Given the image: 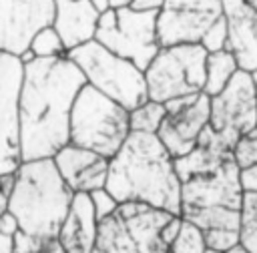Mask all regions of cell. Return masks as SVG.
<instances>
[{"label": "cell", "instance_id": "cell-1", "mask_svg": "<svg viewBox=\"0 0 257 253\" xmlns=\"http://www.w3.org/2000/svg\"><path fill=\"white\" fill-rule=\"evenodd\" d=\"M86 84L80 68L64 54L22 64L18 90L20 159H52L68 145L70 110Z\"/></svg>", "mask_w": 257, "mask_h": 253}, {"label": "cell", "instance_id": "cell-2", "mask_svg": "<svg viewBox=\"0 0 257 253\" xmlns=\"http://www.w3.org/2000/svg\"><path fill=\"white\" fill-rule=\"evenodd\" d=\"M104 189L120 203H145L179 217L181 183L173 157L157 135L128 133L118 153L108 159Z\"/></svg>", "mask_w": 257, "mask_h": 253}, {"label": "cell", "instance_id": "cell-3", "mask_svg": "<svg viewBox=\"0 0 257 253\" xmlns=\"http://www.w3.org/2000/svg\"><path fill=\"white\" fill-rule=\"evenodd\" d=\"M72 195L52 159L22 161L14 171L8 213L16 217L22 233L56 239Z\"/></svg>", "mask_w": 257, "mask_h": 253}, {"label": "cell", "instance_id": "cell-4", "mask_svg": "<svg viewBox=\"0 0 257 253\" xmlns=\"http://www.w3.org/2000/svg\"><path fill=\"white\" fill-rule=\"evenodd\" d=\"M181 183L183 221L193 223L203 233L207 231H237L241 219L243 185L241 171L233 157L217 167L193 173Z\"/></svg>", "mask_w": 257, "mask_h": 253}, {"label": "cell", "instance_id": "cell-5", "mask_svg": "<svg viewBox=\"0 0 257 253\" xmlns=\"http://www.w3.org/2000/svg\"><path fill=\"white\" fill-rule=\"evenodd\" d=\"M131 133L128 110L84 84L70 110L68 143L112 159Z\"/></svg>", "mask_w": 257, "mask_h": 253}, {"label": "cell", "instance_id": "cell-6", "mask_svg": "<svg viewBox=\"0 0 257 253\" xmlns=\"http://www.w3.org/2000/svg\"><path fill=\"white\" fill-rule=\"evenodd\" d=\"M66 56L80 68L88 86L118 102L128 112L149 100L145 72L131 60L108 52L96 40L68 50Z\"/></svg>", "mask_w": 257, "mask_h": 253}, {"label": "cell", "instance_id": "cell-7", "mask_svg": "<svg viewBox=\"0 0 257 253\" xmlns=\"http://www.w3.org/2000/svg\"><path fill=\"white\" fill-rule=\"evenodd\" d=\"M207 50L201 44L159 48L145 70L149 100L167 102L179 96L201 94L205 88Z\"/></svg>", "mask_w": 257, "mask_h": 253}, {"label": "cell", "instance_id": "cell-8", "mask_svg": "<svg viewBox=\"0 0 257 253\" xmlns=\"http://www.w3.org/2000/svg\"><path fill=\"white\" fill-rule=\"evenodd\" d=\"M157 14L159 12H139L131 6L108 8L98 18L94 40L145 72L159 52Z\"/></svg>", "mask_w": 257, "mask_h": 253}, {"label": "cell", "instance_id": "cell-9", "mask_svg": "<svg viewBox=\"0 0 257 253\" xmlns=\"http://www.w3.org/2000/svg\"><path fill=\"white\" fill-rule=\"evenodd\" d=\"M209 126L231 147L257 129V96L249 72L237 70L221 92L209 96Z\"/></svg>", "mask_w": 257, "mask_h": 253}, {"label": "cell", "instance_id": "cell-10", "mask_svg": "<svg viewBox=\"0 0 257 253\" xmlns=\"http://www.w3.org/2000/svg\"><path fill=\"white\" fill-rule=\"evenodd\" d=\"M221 16V0H165L157 14L159 48L175 44H199L207 28Z\"/></svg>", "mask_w": 257, "mask_h": 253}, {"label": "cell", "instance_id": "cell-11", "mask_svg": "<svg viewBox=\"0 0 257 253\" xmlns=\"http://www.w3.org/2000/svg\"><path fill=\"white\" fill-rule=\"evenodd\" d=\"M165 104V118L157 131V139L163 143L173 159L189 155L201 131L209 124V96L205 92L171 98Z\"/></svg>", "mask_w": 257, "mask_h": 253}, {"label": "cell", "instance_id": "cell-12", "mask_svg": "<svg viewBox=\"0 0 257 253\" xmlns=\"http://www.w3.org/2000/svg\"><path fill=\"white\" fill-rule=\"evenodd\" d=\"M54 22V0H0V52L20 58Z\"/></svg>", "mask_w": 257, "mask_h": 253}, {"label": "cell", "instance_id": "cell-13", "mask_svg": "<svg viewBox=\"0 0 257 253\" xmlns=\"http://www.w3.org/2000/svg\"><path fill=\"white\" fill-rule=\"evenodd\" d=\"M20 80V58L0 52V175H12L22 163L18 141Z\"/></svg>", "mask_w": 257, "mask_h": 253}, {"label": "cell", "instance_id": "cell-14", "mask_svg": "<svg viewBox=\"0 0 257 253\" xmlns=\"http://www.w3.org/2000/svg\"><path fill=\"white\" fill-rule=\"evenodd\" d=\"M227 22L225 50L233 54L237 68L253 74L257 70V10L245 0H221Z\"/></svg>", "mask_w": 257, "mask_h": 253}, {"label": "cell", "instance_id": "cell-15", "mask_svg": "<svg viewBox=\"0 0 257 253\" xmlns=\"http://www.w3.org/2000/svg\"><path fill=\"white\" fill-rule=\"evenodd\" d=\"M52 161L72 193H92L96 189H104L108 159L68 143L52 157Z\"/></svg>", "mask_w": 257, "mask_h": 253}, {"label": "cell", "instance_id": "cell-16", "mask_svg": "<svg viewBox=\"0 0 257 253\" xmlns=\"http://www.w3.org/2000/svg\"><path fill=\"white\" fill-rule=\"evenodd\" d=\"M116 215L120 217L139 253H169V245L163 241L161 231L171 217L177 215L145 203H120L116 207Z\"/></svg>", "mask_w": 257, "mask_h": 253}, {"label": "cell", "instance_id": "cell-17", "mask_svg": "<svg viewBox=\"0 0 257 253\" xmlns=\"http://www.w3.org/2000/svg\"><path fill=\"white\" fill-rule=\"evenodd\" d=\"M100 14L90 0H54L52 28L60 36L66 52L94 40Z\"/></svg>", "mask_w": 257, "mask_h": 253}, {"label": "cell", "instance_id": "cell-18", "mask_svg": "<svg viewBox=\"0 0 257 253\" xmlns=\"http://www.w3.org/2000/svg\"><path fill=\"white\" fill-rule=\"evenodd\" d=\"M98 221L88 193H74L70 209L58 229L56 241L64 253H92L96 243Z\"/></svg>", "mask_w": 257, "mask_h": 253}, {"label": "cell", "instance_id": "cell-19", "mask_svg": "<svg viewBox=\"0 0 257 253\" xmlns=\"http://www.w3.org/2000/svg\"><path fill=\"white\" fill-rule=\"evenodd\" d=\"M237 62L233 58V54H229L227 50H219V52H211L207 54V62H205V88L203 92L207 96H215L217 92H221L227 82L233 78V74L237 72Z\"/></svg>", "mask_w": 257, "mask_h": 253}, {"label": "cell", "instance_id": "cell-20", "mask_svg": "<svg viewBox=\"0 0 257 253\" xmlns=\"http://www.w3.org/2000/svg\"><path fill=\"white\" fill-rule=\"evenodd\" d=\"M239 243L249 251L257 253V193L245 191L239 219Z\"/></svg>", "mask_w": 257, "mask_h": 253}, {"label": "cell", "instance_id": "cell-21", "mask_svg": "<svg viewBox=\"0 0 257 253\" xmlns=\"http://www.w3.org/2000/svg\"><path fill=\"white\" fill-rule=\"evenodd\" d=\"M167 110L163 102L147 100L135 110L128 112V126L131 133H147V135H157Z\"/></svg>", "mask_w": 257, "mask_h": 253}, {"label": "cell", "instance_id": "cell-22", "mask_svg": "<svg viewBox=\"0 0 257 253\" xmlns=\"http://www.w3.org/2000/svg\"><path fill=\"white\" fill-rule=\"evenodd\" d=\"M205 237L199 227L181 219V227L173 243L169 245V253H205Z\"/></svg>", "mask_w": 257, "mask_h": 253}, {"label": "cell", "instance_id": "cell-23", "mask_svg": "<svg viewBox=\"0 0 257 253\" xmlns=\"http://www.w3.org/2000/svg\"><path fill=\"white\" fill-rule=\"evenodd\" d=\"M30 52L34 54V58H54V56H64L66 48L60 40V36L56 34V30L52 26L42 28L30 42Z\"/></svg>", "mask_w": 257, "mask_h": 253}, {"label": "cell", "instance_id": "cell-24", "mask_svg": "<svg viewBox=\"0 0 257 253\" xmlns=\"http://www.w3.org/2000/svg\"><path fill=\"white\" fill-rule=\"evenodd\" d=\"M14 253H64L56 239L34 237L18 231L14 235Z\"/></svg>", "mask_w": 257, "mask_h": 253}, {"label": "cell", "instance_id": "cell-25", "mask_svg": "<svg viewBox=\"0 0 257 253\" xmlns=\"http://www.w3.org/2000/svg\"><path fill=\"white\" fill-rule=\"evenodd\" d=\"M233 161L239 171H247L257 165V129L237 139L233 145Z\"/></svg>", "mask_w": 257, "mask_h": 253}, {"label": "cell", "instance_id": "cell-26", "mask_svg": "<svg viewBox=\"0 0 257 253\" xmlns=\"http://www.w3.org/2000/svg\"><path fill=\"white\" fill-rule=\"evenodd\" d=\"M225 42H227V22L225 18H217L209 28L207 32L201 36L199 44L207 50V54L211 52H219V50H225Z\"/></svg>", "mask_w": 257, "mask_h": 253}, {"label": "cell", "instance_id": "cell-27", "mask_svg": "<svg viewBox=\"0 0 257 253\" xmlns=\"http://www.w3.org/2000/svg\"><path fill=\"white\" fill-rule=\"evenodd\" d=\"M88 197H90V203H92L96 221L106 219V217L112 215V213L116 211V207H118V203L110 197V193H108L106 189H96V191L88 193Z\"/></svg>", "mask_w": 257, "mask_h": 253}, {"label": "cell", "instance_id": "cell-28", "mask_svg": "<svg viewBox=\"0 0 257 253\" xmlns=\"http://www.w3.org/2000/svg\"><path fill=\"white\" fill-rule=\"evenodd\" d=\"M203 237H205L207 249H213L217 253H223L239 243L237 231H207V233H203Z\"/></svg>", "mask_w": 257, "mask_h": 253}, {"label": "cell", "instance_id": "cell-29", "mask_svg": "<svg viewBox=\"0 0 257 253\" xmlns=\"http://www.w3.org/2000/svg\"><path fill=\"white\" fill-rule=\"evenodd\" d=\"M14 185V173L12 175H0V215L8 211V197Z\"/></svg>", "mask_w": 257, "mask_h": 253}, {"label": "cell", "instance_id": "cell-30", "mask_svg": "<svg viewBox=\"0 0 257 253\" xmlns=\"http://www.w3.org/2000/svg\"><path fill=\"white\" fill-rule=\"evenodd\" d=\"M18 231H20V227H18L16 217H14L12 213L4 211V213L0 215V233H2V235H8V237H14Z\"/></svg>", "mask_w": 257, "mask_h": 253}, {"label": "cell", "instance_id": "cell-31", "mask_svg": "<svg viewBox=\"0 0 257 253\" xmlns=\"http://www.w3.org/2000/svg\"><path fill=\"white\" fill-rule=\"evenodd\" d=\"M165 0H133L128 6L139 12H159L163 8Z\"/></svg>", "mask_w": 257, "mask_h": 253}, {"label": "cell", "instance_id": "cell-32", "mask_svg": "<svg viewBox=\"0 0 257 253\" xmlns=\"http://www.w3.org/2000/svg\"><path fill=\"white\" fill-rule=\"evenodd\" d=\"M179 227H181V217H171V221L163 227L161 237H163V241H165L167 245H171V243H173V239H175V237H177V233H179Z\"/></svg>", "mask_w": 257, "mask_h": 253}, {"label": "cell", "instance_id": "cell-33", "mask_svg": "<svg viewBox=\"0 0 257 253\" xmlns=\"http://www.w3.org/2000/svg\"><path fill=\"white\" fill-rule=\"evenodd\" d=\"M241 185H243V191L257 193V165L253 169L241 171Z\"/></svg>", "mask_w": 257, "mask_h": 253}, {"label": "cell", "instance_id": "cell-34", "mask_svg": "<svg viewBox=\"0 0 257 253\" xmlns=\"http://www.w3.org/2000/svg\"><path fill=\"white\" fill-rule=\"evenodd\" d=\"M0 253H14V237L0 233Z\"/></svg>", "mask_w": 257, "mask_h": 253}, {"label": "cell", "instance_id": "cell-35", "mask_svg": "<svg viewBox=\"0 0 257 253\" xmlns=\"http://www.w3.org/2000/svg\"><path fill=\"white\" fill-rule=\"evenodd\" d=\"M223 253H249L241 243H237V245H233L231 249H227V251H223Z\"/></svg>", "mask_w": 257, "mask_h": 253}, {"label": "cell", "instance_id": "cell-36", "mask_svg": "<svg viewBox=\"0 0 257 253\" xmlns=\"http://www.w3.org/2000/svg\"><path fill=\"white\" fill-rule=\"evenodd\" d=\"M133 0H110V8H120V6H128Z\"/></svg>", "mask_w": 257, "mask_h": 253}, {"label": "cell", "instance_id": "cell-37", "mask_svg": "<svg viewBox=\"0 0 257 253\" xmlns=\"http://www.w3.org/2000/svg\"><path fill=\"white\" fill-rule=\"evenodd\" d=\"M245 2H247V4H249L253 10H257V0H245Z\"/></svg>", "mask_w": 257, "mask_h": 253}, {"label": "cell", "instance_id": "cell-38", "mask_svg": "<svg viewBox=\"0 0 257 253\" xmlns=\"http://www.w3.org/2000/svg\"><path fill=\"white\" fill-rule=\"evenodd\" d=\"M251 76H253V84H255V96H257V70H255Z\"/></svg>", "mask_w": 257, "mask_h": 253}, {"label": "cell", "instance_id": "cell-39", "mask_svg": "<svg viewBox=\"0 0 257 253\" xmlns=\"http://www.w3.org/2000/svg\"><path fill=\"white\" fill-rule=\"evenodd\" d=\"M205 253H217V251H213V249H205Z\"/></svg>", "mask_w": 257, "mask_h": 253}]
</instances>
